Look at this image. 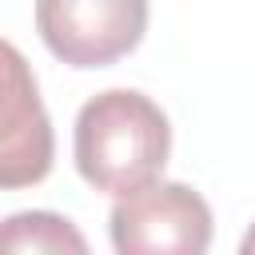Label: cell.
I'll list each match as a JSON object with an SVG mask.
<instances>
[{
	"mask_svg": "<svg viewBox=\"0 0 255 255\" xmlns=\"http://www.w3.org/2000/svg\"><path fill=\"white\" fill-rule=\"evenodd\" d=\"M36 32L72 68H108L147 32V0H36Z\"/></svg>",
	"mask_w": 255,
	"mask_h": 255,
	"instance_id": "cell-3",
	"label": "cell"
},
{
	"mask_svg": "<svg viewBox=\"0 0 255 255\" xmlns=\"http://www.w3.org/2000/svg\"><path fill=\"white\" fill-rule=\"evenodd\" d=\"M76 171L108 195H131L159 179L171 128L159 104L135 88L92 96L76 116Z\"/></svg>",
	"mask_w": 255,
	"mask_h": 255,
	"instance_id": "cell-1",
	"label": "cell"
},
{
	"mask_svg": "<svg viewBox=\"0 0 255 255\" xmlns=\"http://www.w3.org/2000/svg\"><path fill=\"white\" fill-rule=\"evenodd\" d=\"M0 183L24 187L52 171V124L16 44H4V116H0Z\"/></svg>",
	"mask_w": 255,
	"mask_h": 255,
	"instance_id": "cell-4",
	"label": "cell"
},
{
	"mask_svg": "<svg viewBox=\"0 0 255 255\" xmlns=\"http://www.w3.org/2000/svg\"><path fill=\"white\" fill-rule=\"evenodd\" d=\"M0 255H92L84 231L56 211H16L0 227Z\"/></svg>",
	"mask_w": 255,
	"mask_h": 255,
	"instance_id": "cell-5",
	"label": "cell"
},
{
	"mask_svg": "<svg viewBox=\"0 0 255 255\" xmlns=\"http://www.w3.org/2000/svg\"><path fill=\"white\" fill-rule=\"evenodd\" d=\"M108 231L116 255H207L215 223L195 187L155 179L116 199Z\"/></svg>",
	"mask_w": 255,
	"mask_h": 255,
	"instance_id": "cell-2",
	"label": "cell"
},
{
	"mask_svg": "<svg viewBox=\"0 0 255 255\" xmlns=\"http://www.w3.org/2000/svg\"><path fill=\"white\" fill-rule=\"evenodd\" d=\"M239 255H255V223L247 227V235H243V243H239Z\"/></svg>",
	"mask_w": 255,
	"mask_h": 255,
	"instance_id": "cell-6",
	"label": "cell"
}]
</instances>
